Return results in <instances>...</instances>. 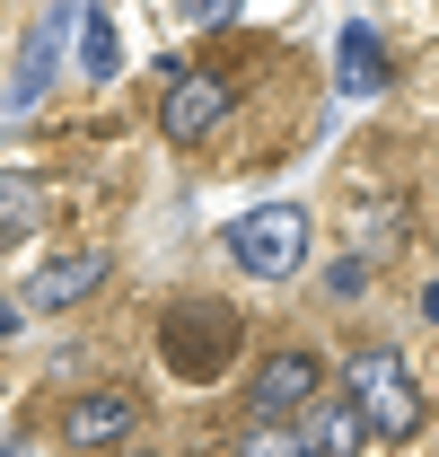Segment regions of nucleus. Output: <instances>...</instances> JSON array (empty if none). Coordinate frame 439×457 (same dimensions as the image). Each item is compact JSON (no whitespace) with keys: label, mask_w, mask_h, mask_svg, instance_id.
I'll return each instance as SVG.
<instances>
[{"label":"nucleus","mask_w":439,"mask_h":457,"mask_svg":"<svg viewBox=\"0 0 439 457\" xmlns=\"http://www.w3.org/2000/svg\"><path fill=\"white\" fill-rule=\"evenodd\" d=\"M237 457H317V449H308V431H299V422H246Z\"/></svg>","instance_id":"nucleus-13"},{"label":"nucleus","mask_w":439,"mask_h":457,"mask_svg":"<svg viewBox=\"0 0 439 457\" xmlns=\"http://www.w3.org/2000/svg\"><path fill=\"white\" fill-rule=\"evenodd\" d=\"M360 440H369V431H360V413H352V404H326V413H317V431H308V449H317V457H352Z\"/></svg>","instance_id":"nucleus-12"},{"label":"nucleus","mask_w":439,"mask_h":457,"mask_svg":"<svg viewBox=\"0 0 439 457\" xmlns=\"http://www.w3.org/2000/svg\"><path fill=\"white\" fill-rule=\"evenodd\" d=\"M36 212H45V185H36V176H18V168H0V246H9V237H27Z\"/></svg>","instance_id":"nucleus-10"},{"label":"nucleus","mask_w":439,"mask_h":457,"mask_svg":"<svg viewBox=\"0 0 439 457\" xmlns=\"http://www.w3.org/2000/svg\"><path fill=\"white\" fill-rule=\"evenodd\" d=\"M228 123V79L220 71H185V79H167V97H159V132L167 141H203V132H220Z\"/></svg>","instance_id":"nucleus-4"},{"label":"nucleus","mask_w":439,"mask_h":457,"mask_svg":"<svg viewBox=\"0 0 439 457\" xmlns=\"http://www.w3.org/2000/svg\"><path fill=\"white\" fill-rule=\"evenodd\" d=\"M422 317H431V326H439V282H431V290H422Z\"/></svg>","instance_id":"nucleus-16"},{"label":"nucleus","mask_w":439,"mask_h":457,"mask_svg":"<svg viewBox=\"0 0 439 457\" xmlns=\"http://www.w3.org/2000/svg\"><path fill=\"white\" fill-rule=\"evenodd\" d=\"M106 273H114V264L97 255V246L54 255V264H36V273H27V290H18V317H36V308H79V299L106 282Z\"/></svg>","instance_id":"nucleus-6"},{"label":"nucleus","mask_w":439,"mask_h":457,"mask_svg":"<svg viewBox=\"0 0 439 457\" xmlns=\"http://www.w3.org/2000/svg\"><path fill=\"white\" fill-rule=\"evenodd\" d=\"M228 352H237V317H228V308H211V299H203V308H167V361H176V370L203 378Z\"/></svg>","instance_id":"nucleus-5"},{"label":"nucleus","mask_w":439,"mask_h":457,"mask_svg":"<svg viewBox=\"0 0 439 457\" xmlns=\"http://www.w3.org/2000/svg\"><path fill=\"white\" fill-rule=\"evenodd\" d=\"M317 387H326L317 352H273V361L246 378V413H255V422H290L299 404H317Z\"/></svg>","instance_id":"nucleus-3"},{"label":"nucleus","mask_w":439,"mask_h":457,"mask_svg":"<svg viewBox=\"0 0 439 457\" xmlns=\"http://www.w3.org/2000/svg\"><path fill=\"white\" fill-rule=\"evenodd\" d=\"M343 404L360 413V431L369 440H413V422H422V387H413V370H404V352H352L343 361Z\"/></svg>","instance_id":"nucleus-1"},{"label":"nucleus","mask_w":439,"mask_h":457,"mask_svg":"<svg viewBox=\"0 0 439 457\" xmlns=\"http://www.w3.org/2000/svg\"><path fill=\"white\" fill-rule=\"evenodd\" d=\"M360 282H369V264H352V255H343V264H334V273H326V290H334V299H352V290H360Z\"/></svg>","instance_id":"nucleus-14"},{"label":"nucleus","mask_w":439,"mask_h":457,"mask_svg":"<svg viewBox=\"0 0 439 457\" xmlns=\"http://www.w3.org/2000/svg\"><path fill=\"white\" fill-rule=\"evenodd\" d=\"M334 71H343V97H378V88H386V45H378V27H369V18H352V27H343Z\"/></svg>","instance_id":"nucleus-9"},{"label":"nucleus","mask_w":439,"mask_h":457,"mask_svg":"<svg viewBox=\"0 0 439 457\" xmlns=\"http://www.w3.org/2000/svg\"><path fill=\"white\" fill-rule=\"evenodd\" d=\"M18 326H27V317H18V299H0V335H18Z\"/></svg>","instance_id":"nucleus-15"},{"label":"nucleus","mask_w":439,"mask_h":457,"mask_svg":"<svg viewBox=\"0 0 439 457\" xmlns=\"http://www.w3.org/2000/svg\"><path fill=\"white\" fill-rule=\"evenodd\" d=\"M0 457H18V449H9V440H0Z\"/></svg>","instance_id":"nucleus-18"},{"label":"nucleus","mask_w":439,"mask_h":457,"mask_svg":"<svg viewBox=\"0 0 439 457\" xmlns=\"http://www.w3.org/2000/svg\"><path fill=\"white\" fill-rule=\"evenodd\" d=\"M114 457H150V449H114Z\"/></svg>","instance_id":"nucleus-17"},{"label":"nucleus","mask_w":439,"mask_h":457,"mask_svg":"<svg viewBox=\"0 0 439 457\" xmlns=\"http://www.w3.org/2000/svg\"><path fill=\"white\" fill-rule=\"evenodd\" d=\"M132 422H141V396H123V387H88V396L62 404L70 449H114V440H132Z\"/></svg>","instance_id":"nucleus-7"},{"label":"nucleus","mask_w":439,"mask_h":457,"mask_svg":"<svg viewBox=\"0 0 439 457\" xmlns=\"http://www.w3.org/2000/svg\"><path fill=\"white\" fill-rule=\"evenodd\" d=\"M228 264L255 273V282H290V273L308 264V212H299V203H264V212H246V220L228 228Z\"/></svg>","instance_id":"nucleus-2"},{"label":"nucleus","mask_w":439,"mask_h":457,"mask_svg":"<svg viewBox=\"0 0 439 457\" xmlns=\"http://www.w3.org/2000/svg\"><path fill=\"white\" fill-rule=\"evenodd\" d=\"M62 27H79V9H45L27 27V54H18V79H9V114H27L45 88H54V62H62Z\"/></svg>","instance_id":"nucleus-8"},{"label":"nucleus","mask_w":439,"mask_h":457,"mask_svg":"<svg viewBox=\"0 0 439 457\" xmlns=\"http://www.w3.org/2000/svg\"><path fill=\"white\" fill-rule=\"evenodd\" d=\"M114 62H123L114 18H106V9H79V71H88V79H114Z\"/></svg>","instance_id":"nucleus-11"}]
</instances>
